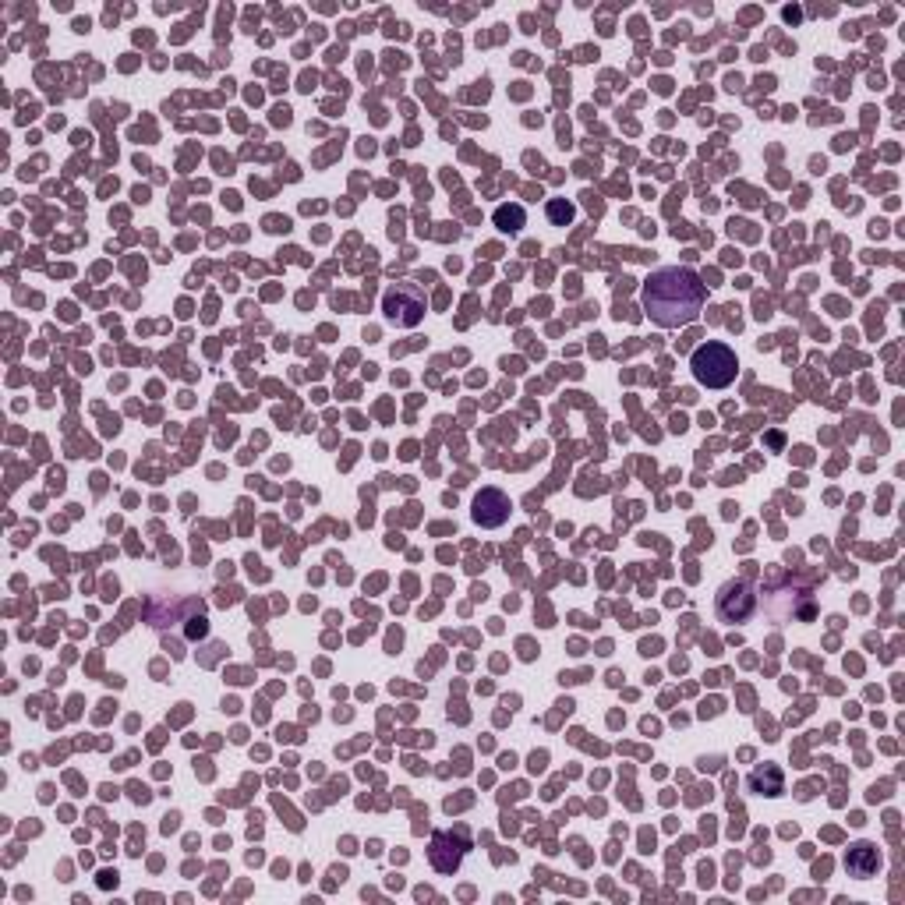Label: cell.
<instances>
[{"label":"cell","instance_id":"5b68a950","mask_svg":"<svg viewBox=\"0 0 905 905\" xmlns=\"http://www.w3.org/2000/svg\"><path fill=\"white\" fill-rule=\"evenodd\" d=\"M464 852H467V831H460L457 838H453V831H435L428 860H432V867L439 874H457Z\"/></svg>","mask_w":905,"mask_h":905},{"label":"cell","instance_id":"9c48e42d","mask_svg":"<svg viewBox=\"0 0 905 905\" xmlns=\"http://www.w3.org/2000/svg\"><path fill=\"white\" fill-rule=\"evenodd\" d=\"M524 206H499L495 209V227L499 230H510V234H517L520 227H524Z\"/></svg>","mask_w":905,"mask_h":905},{"label":"cell","instance_id":"52a82bcc","mask_svg":"<svg viewBox=\"0 0 905 905\" xmlns=\"http://www.w3.org/2000/svg\"><path fill=\"white\" fill-rule=\"evenodd\" d=\"M750 789L753 792H761L764 796V789H768V796H782V771L775 768V764H764V768H757L750 775Z\"/></svg>","mask_w":905,"mask_h":905},{"label":"cell","instance_id":"8992f818","mask_svg":"<svg viewBox=\"0 0 905 905\" xmlns=\"http://www.w3.org/2000/svg\"><path fill=\"white\" fill-rule=\"evenodd\" d=\"M471 513H474V524L502 527L506 520H510V495L499 492V488H481Z\"/></svg>","mask_w":905,"mask_h":905},{"label":"cell","instance_id":"6da1fadb","mask_svg":"<svg viewBox=\"0 0 905 905\" xmlns=\"http://www.w3.org/2000/svg\"><path fill=\"white\" fill-rule=\"evenodd\" d=\"M704 297H708V290L693 269L665 266L651 273V280L644 283V312L658 326L676 329L697 319L700 308H704Z\"/></svg>","mask_w":905,"mask_h":905},{"label":"cell","instance_id":"30bf717a","mask_svg":"<svg viewBox=\"0 0 905 905\" xmlns=\"http://www.w3.org/2000/svg\"><path fill=\"white\" fill-rule=\"evenodd\" d=\"M548 220L559 223V227H566V223L573 220V206L570 202H548Z\"/></svg>","mask_w":905,"mask_h":905},{"label":"cell","instance_id":"3957f363","mask_svg":"<svg viewBox=\"0 0 905 905\" xmlns=\"http://www.w3.org/2000/svg\"><path fill=\"white\" fill-rule=\"evenodd\" d=\"M386 319L396 322V326H418L421 315H425V294H421L418 283H396L393 290L386 294Z\"/></svg>","mask_w":905,"mask_h":905},{"label":"cell","instance_id":"ba28073f","mask_svg":"<svg viewBox=\"0 0 905 905\" xmlns=\"http://www.w3.org/2000/svg\"><path fill=\"white\" fill-rule=\"evenodd\" d=\"M874 867H877V852H874V845H856V852H852L849 856V870L852 874H860V877H870L874 874Z\"/></svg>","mask_w":905,"mask_h":905},{"label":"cell","instance_id":"7a4b0ae2","mask_svg":"<svg viewBox=\"0 0 905 905\" xmlns=\"http://www.w3.org/2000/svg\"><path fill=\"white\" fill-rule=\"evenodd\" d=\"M690 372H693V379H697L700 386H708V389L732 386V382H736V372H739L736 350H732L729 343H722V340L700 343V347L690 354Z\"/></svg>","mask_w":905,"mask_h":905},{"label":"cell","instance_id":"277c9868","mask_svg":"<svg viewBox=\"0 0 905 905\" xmlns=\"http://www.w3.org/2000/svg\"><path fill=\"white\" fill-rule=\"evenodd\" d=\"M718 619L722 623H746L757 609V598H753L750 584L746 580H729V584L718 591Z\"/></svg>","mask_w":905,"mask_h":905}]
</instances>
